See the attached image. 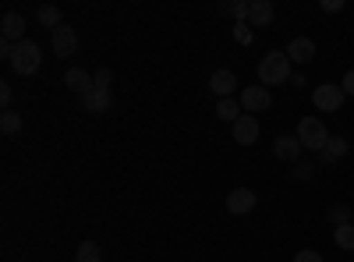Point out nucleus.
I'll use <instances>...</instances> for the list:
<instances>
[{
  "mask_svg": "<svg viewBox=\"0 0 354 262\" xmlns=\"http://www.w3.org/2000/svg\"><path fill=\"white\" fill-rule=\"evenodd\" d=\"M301 149L305 145L298 142V135H280L277 142H273V153H277V160H283V163H294L301 156Z\"/></svg>",
  "mask_w": 354,
  "mask_h": 262,
  "instance_id": "nucleus-10",
  "label": "nucleus"
},
{
  "mask_svg": "<svg viewBox=\"0 0 354 262\" xmlns=\"http://www.w3.org/2000/svg\"><path fill=\"white\" fill-rule=\"evenodd\" d=\"M50 46H53V57H71L78 50V32L71 25H61L50 32Z\"/></svg>",
  "mask_w": 354,
  "mask_h": 262,
  "instance_id": "nucleus-5",
  "label": "nucleus"
},
{
  "mask_svg": "<svg viewBox=\"0 0 354 262\" xmlns=\"http://www.w3.org/2000/svg\"><path fill=\"white\" fill-rule=\"evenodd\" d=\"M298 142L305 145V149H326L330 131H326V124H322L319 118H301V124H298Z\"/></svg>",
  "mask_w": 354,
  "mask_h": 262,
  "instance_id": "nucleus-3",
  "label": "nucleus"
},
{
  "mask_svg": "<svg viewBox=\"0 0 354 262\" xmlns=\"http://www.w3.org/2000/svg\"><path fill=\"white\" fill-rule=\"evenodd\" d=\"M216 118H220V121H230V124H234V121L241 118V103L234 100V96H230V100H220V103H216Z\"/></svg>",
  "mask_w": 354,
  "mask_h": 262,
  "instance_id": "nucleus-17",
  "label": "nucleus"
},
{
  "mask_svg": "<svg viewBox=\"0 0 354 262\" xmlns=\"http://www.w3.org/2000/svg\"><path fill=\"white\" fill-rule=\"evenodd\" d=\"M0 32H4V39H11V43H25V18L18 11H8L4 18H0Z\"/></svg>",
  "mask_w": 354,
  "mask_h": 262,
  "instance_id": "nucleus-11",
  "label": "nucleus"
},
{
  "mask_svg": "<svg viewBox=\"0 0 354 262\" xmlns=\"http://www.w3.org/2000/svg\"><path fill=\"white\" fill-rule=\"evenodd\" d=\"M333 241H337V248H344V252H354V223L333 227Z\"/></svg>",
  "mask_w": 354,
  "mask_h": 262,
  "instance_id": "nucleus-18",
  "label": "nucleus"
},
{
  "mask_svg": "<svg viewBox=\"0 0 354 262\" xmlns=\"http://www.w3.org/2000/svg\"><path fill=\"white\" fill-rule=\"evenodd\" d=\"M273 18H277V11H273L270 0H252V8H248V25L266 28V25H273Z\"/></svg>",
  "mask_w": 354,
  "mask_h": 262,
  "instance_id": "nucleus-13",
  "label": "nucleus"
},
{
  "mask_svg": "<svg viewBox=\"0 0 354 262\" xmlns=\"http://www.w3.org/2000/svg\"><path fill=\"white\" fill-rule=\"evenodd\" d=\"M238 43H252V28H248V21H238Z\"/></svg>",
  "mask_w": 354,
  "mask_h": 262,
  "instance_id": "nucleus-25",
  "label": "nucleus"
},
{
  "mask_svg": "<svg viewBox=\"0 0 354 262\" xmlns=\"http://www.w3.org/2000/svg\"><path fill=\"white\" fill-rule=\"evenodd\" d=\"M248 8H252V0H223V4H220V15H230V18L248 21Z\"/></svg>",
  "mask_w": 354,
  "mask_h": 262,
  "instance_id": "nucleus-16",
  "label": "nucleus"
},
{
  "mask_svg": "<svg viewBox=\"0 0 354 262\" xmlns=\"http://www.w3.org/2000/svg\"><path fill=\"white\" fill-rule=\"evenodd\" d=\"M75 262H103V259H100V245H96V241H82Z\"/></svg>",
  "mask_w": 354,
  "mask_h": 262,
  "instance_id": "nucleus-20",
  "label": "nucleus"
},
{
  "mask_svg": "<svg viewBox=\"0 0 354 262\" xmlns=\"http://www.w3.org/2000/svg\"><path fill=\"white\" fill-rule=\"evenodd\" d=\"M64 82H68V89H75L78 96H88L96 89V78H88V71H82V68H68Z\"/></svg>",
  "mask_w": 354,
  "mask_h": 262,
  "instance_id": "nucleus-14",
  "label": "nucleus"
},
{
  "mask_svg": "<svg viewBox=\"0 0 354 262\" xmlns=\"http://www.w3.org/2000/svg\"><path fill=\"white\" fill-rule=\"evenodd\" d=\"M209 89H213L220 100H230L234 89H238V78H234V71L220 68V71H213V78H209Z\"/></svg>",
  "mask_w": 354,
  "mask_h": 262,
  "instance_id": "nucleus-12",
  "label": "nucleus"
},
{
  "mask_svg": "<svg viewBox=\"0 0 354 262\" xmlns=\"http://www.w3.org/2000/svg\"><path fill=\"white\" fill-rule=\"evenodd\" d=\"M290 85H298V89H301V85H305V75H301V71H294V75H290Z\"/></svg>",
  "mask_w": 354,
  "mask_h": 262,
  "instance_id": "nucleus-29",
  "label": "nucleus"
},
{
  "mask_svg": "<svg viewBox=\"0 0 354 262\" xmlns=\"http://www.w3.org/2000/svg\"><path fill=\"white\" fill-rule=\"evenodd\" d=\"M110 103H113L110 89H100V85H96V89L88 93V96H82V106H85L88 113H106V110H110Z\"/></svg>",
  "mask_w": 354,
  "mask_h": 262,
  "instance_id": "nucleus-15",
  "label": "nucleus"
},
{
  "mask_svg": "<svg viewBox=\"0 0 354 262\" xmlns=\"http://www.w3.org/2000/svg\"><path fill=\"white\" fill-rule=\"evenodd\" d=\"M330 220H333L337 227H344V223H351V209H347V206H333V209H330Z\"/></svg>",
  "mask_w": 354,
  "mask_h": 262,
  "instance_id": "nucleus-23",
  "label": "nucleus"
},
{
  "mask_svg": "<svg viewBox=\"0 0 354 262\" xmlns=\"http://www.w3.org/2000/svg\"><path fill=\"white\" fill-rule=\"evenodd\" d=\"M259 121H255V113H241L238 121H234V142L238 145H252V142H259Z\"/></svg>",
  "mask_w": 354,
  "mask_h": 262,
  "instance_id": "nucleus-7",
  "label": "nucleus"
},
{
  "mask_svg": "<svg viewBox=\"0 0 354 262\" xmlns=\"http://www.w3.org/2000/svg\"><path fill=\"white\" fill-rule=\"evenodd\" d=\"M39 21L50 28V32H53V28H61L64 21H61V8H53V4H43L39 8Z\"/></svg>",
  "mask_w": 354,
  "mask_h": 262,
  "instance_id": "nucleus-19",
  "label": "nucleus"
},
{
  "mask_svg": "<svg viewBox=\"0 0 354 262\" xmlns=\"http://www.w3.org/2000/svg\"><path fill=\"white\" fill-rule=\"evenodd\" d=\"M43 64V46L32 43V39H25V43H15V53H11V68L18 75H36Z\"/></svg>",
  "mask_w": 354,
  "mask_h": 262,
  "instance_id": "nucleus-2",
  "label": "nucleus"
},
{
  "mask_svg": "<svg viewBox=\"0 0 354 262\" xmlns=\"http://www.w3.org/2000/svg\"><path fill=\"white\" fill-rule=\"evenodd\" d=\"M255 191L252 188H234L230 195H227V209L234 213V216H245V213H252L255 209Z\"/></svg>",
  "mask_w": 354,
  "mask_h": 262,
  "instance_id": "nucleus-8",
  "label": "nucleus"
},
{
  "mask_svg": "<svg viewBox=\"0 0 354 262\" xmlns=\"http://www.w3.org/2000/svg\"><path fill=\"white\" fill-rule=\"evenodd\" d=\"M0 103H4V110H8V103H11V89H8V85L0 89Z\"/></svg>",
  "mask_w": 354,
  "mask_h": 262,
  "instance_id": "nucleus-30",
  "label": "nucleus"
},
{
  "mask_svg": "<svg viewBox=\"0 0 354 262\" xmlns=\"http://www.w3.org/2000/svg\"><path fill=\"white\" fill-rule=\"evenodd\" d=\"M290 57L283 53V50H270L259 61V82L270 89V85H283V82H290Z\"/></svg>",
  "mask_w": 354,
  "mask_h": 262,
  "instance_id": "nucleus-1",
  "label": "nucleus"
},
{
  "mask_svg": "<svg viewBox=\"0 0 354 262\" xmlns=\"http://www.w3.org/2000/svg\"><path fill=\"white\" fill-rule=\"evenodd\" d=\"M344 4H340V0H326V4H322V11H340Z\"/></svg>",
  "mask_w": 354,
  "mask_h": 262,
  "instance_id": "nucleus-28",
  "label": "nucleus"
},
{
  "mask_svg": "<svg viewBox=\"0 0 354 262\" xmlns=\"http://www.w3.org/2000/svg\"><path fill=\"white\" fill-rule=\"evenodd\" d=\"M344 89L340 85H333V82H326V85H315V93H312V103H315V110H322V113H337L340 106H344Z\"/></svg>",
  "mask_w": 354,
  "mask_h": 262,
  "instance_id": "nucleus-4",
  "label": "nucleus"
},
{
  "mask_svg": "<svg viewBox=\"0 0 354 262\" xmlns=\"http://www.w3.org/2000/svg\"><path fill=\"white\" fill-rule=\"evenodd\" d=\"M294 262H322V255H319V252H312V248H305V252L294 255Z\"/></svg>",
  "mask_w": 354,
  "mask_h": 262,
  "instance_id": "nucleus-24",
  "label": "nucleus"
},
{
  "mask_svg": "<svg viewBox=\"0 0 354 262\" xmlns=\"http://www.w3.org/2000/svg\"><path fill=\"white\" fill-rule=\"evenodd\" d=\"M0 131H4V135H15V131H21V113H15V110H4V118H0Z\"/></svg>",
  "mask_w": 354,
  "mask_h": 262,
  "instance_id": "nucleus-21",
  "label": "nucleus"
},
{
  "mask_svg": "<svg viewBox=\"0 0 354 262\" xmlns=\"http://www.w3.org/2000/svg\"><path fill=\"white\" fill-rule=\"evenodd\" d=\"M96 85H100V89H110V71H106V68L96 71Z\"/></svg>",
  "mask_w": 354,
  "mask_h": 262,
  "instance_id": "nucleus-27",
  "label": "nucleus"
},
{
  "mask_svg": "<svg viewBox=\"0 0 354 262\" xmlns=\"http://www.w3.org/2000/svg\"><path fill=\"white\" fill-rule=\"evenodd\" d=\"M238 103H241L245 113H259V110L270 106L273 100H270V89H266V85H248V89H241Z\"/></svg>",
  "mask_w": 354,
  "mask_h": 262,
  "instance_id": "nucleus-6",
  "label": "nucleus"
},
{
  "mask_svg": "<svg viewBox=\"0 0 354 262\" xmlns=\"http://www.w3.org/2000/svg\"><path fill=\"white\" fill-rule=\"evenodd\" d=\"M340 89H344V96H354V68L344 75V82H340Z\"/></svg>",
  "mask_w": 354,
  "mask_h": 262,
  "instance_id": "nucleus-26",
  "label": "nucleus"
},
{
  "mask_svg": "<svg viewBox=\"0 0 354 262\" xmlns=\"http://www.w3.org/2000/svg\"><path fill=\"white\" fill-rule=\"evenodd\" d=\"M287 57H290V64H312V57H315V43L312 39H305V36H298V39H290L287 43V50H283Z\"/></svg>",
  "mask_w": 354,
  "mask_h": 262,
  "instance_id": "nucleus-9",
  "label": "nucleus"
},
{
  "mask_svg": "<svg viewBox=\"0 0 354 262\" xmlns=\"http://www.w3.org/2000/svg\"><path fill=\"white\" fill-rule=\"evenodd\" d=\"M322 153H326V160H344V156H347V142H344V138H330Z\"/></svg>",
  "mask_w": 354,
  "mask_h": 262,
  "instance_id": "nucleus-22",
  "label": "nucleus"
}]
</instances>
